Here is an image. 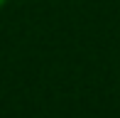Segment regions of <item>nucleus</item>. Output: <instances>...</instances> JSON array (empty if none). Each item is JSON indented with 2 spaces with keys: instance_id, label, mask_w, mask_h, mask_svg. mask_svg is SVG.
<instances>
[{
  "instance_id": "obj_1",
  "label": "nucleus",
  "mask_w": 120,
  "mask_h": 118,
  "mask_svg": "<svg viewBox=\"0 0 120 118\" xmlns=\"http://www.w3.org/2000/svg\"><path fill=\"white\" fill-rule=\"evenodd\" d=\"M5 3H8V0H0V8H3V5H5Z\"/></svg>"
}]
</instances>
